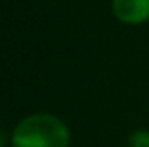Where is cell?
Instances as JSON below:
<instances>
[{"instance_id": "3957f363", "label": "cell", "mask_w": 149, "mask_h": 147, "mask_svg": "<svg viewBox=\"0 0 149 147\" xmlns=\"http://www.w3.org/2000/svg\"><path fill=\"white\" fill-rule=\"evenodd\" d=\"M128 142H130V147H149V132L139 130L132 133Z\"/></svg>"}, {"instance_id": "277c9868", "label": "cell", "mask_w": 149, "mask_h": 147, "mask_svg": "<svg viewBox=\"0 0 149 147\" xmlns=\"http://www.w3.org/2000/svg\"><path fill=\"white\" fill-rule=\"evenodd\" d=\"M0 147H7V139H5V133L2 128H0Z\"/></svg>"}, {"instance_id": "6da1fadb", "label": "cell", "mask_w": 149, "mask_h": 147, "mask_svg": "<svg viewBox=\"0 0 149 147\" xmlns=\"http://www.w3.org/2000/svg\"><path fill=\"white\" fill-rule=\"evenodd\" d=\"M66 125L52 114H31L12 133V147H68Z\"/></svg>"}, {"instance_id": "7a4b0ae2", "label": "cell", "mask_w": 149, "mask_h": 147, "mask_svg": "<svg viewBox=\"0 0 149 147\" xmlns=\"http://www.w3.org/2000/svg\"><path fill=\"white\" fill-rule=\"evenodd\" d=\"M114 16L127 24H141L149 19V0H113Z\"/></svg>"}]
</instances>
